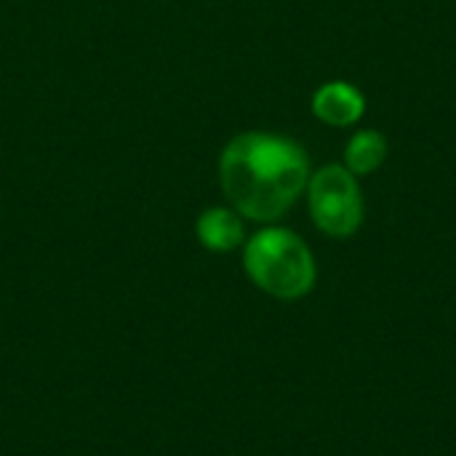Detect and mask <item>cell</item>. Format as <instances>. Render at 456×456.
<instances>
[{
  "instance_id": "6da1fadb",
  "label": "cell",
  "mask_w": 456,
  "mask_h": 456,
  "mask_svg": "<svg viewBox=\"0 0 456 456\" xmlns=\"http://www.w3.org/2000/svg\"><path fill=\"white\" fill-rule=\"evenodd\" d=\"M307 182L310 158L283 134L243 131L219 155V184L230 208L254 222H278L307 192Z\"/></svg>"
},
{
  "instance_id": "7a4b0ae2",
  "label": "cell",
  "mask_w": 456,
  "mask_h": 456,
  "mask_svg": "<svg viewBox=\"0 0 456 456\" xmlns=\"http://www.w3.org/2000/svg\"><path fill=\"white\" fill-rule=\"evenodd\" d=\"M248 278L275 299H302L315 286V256L310 246L286 227H265L248 238L243 251Z\"/></svg>"
},
{
  "instance_id": "3957f363",
  "label": "cell",
  "mask_w": 456,
  "mask_h": 456,
  "mask_svg": "<svg viewBox=\"0 0 456 456\" xmlns=\"http://www.w3.org/2000/svg\"><path fill=\"white\" fill-rule=\"evenodd\" d=\"M307 203L315 227L329 238H350L363 224L366 206L358 176L342 163H329L310 174Z\"/></svg>"
},
{
  "instance_id": "277c9868",
  "label": "cell",
  "mask_w": 456,
  "mask_h": 456,
  "mask_svg": "<svg viewBox=\"0 0 456 456\" xmlns=\"http://www.w3.org/2000/svg\"><path fill=\"white\" fill-rule=\"evenodd\" d=\"M313 115L334 128L355 126L366 115V96L358 86L347 80H329L318 86V91L310 99Z\"/></svg>"
},
{
  "instance_id": "5b68a950",
  "label": "cell",
  "mask_w": 456,
  "mask_h": 456,
  "mask_svg": "<svg viewBox=\"0 0 456 456\" xmlns=\"http://www.w3.org/2000/svg\"><path fill=\"white\" fill-rule=\"evenodd\" d=\"M195 232H198V240L203 243V248L216 251V254H227V251L238 248L246 238L240 214L227 206L206 208L195 222Z\"/></svg>"
},
{
  "instance_id": "8992f818",
  "label": "cell",
  "mask_w": 456,
  "mask_h": 456,
  "mask_svg": "<svg viewBox=\"0 0 456 456\" xmlns=\"http://www.w3.org/2000/svg\"><path fill=\"white\" fill-rule=\"evenodd\" d=\"M387 152H390V144H387V136L382 131H377V128H361L347 142V147H345V163L342 166L361 179V176H369V174L379 171L382 163L387 160Z\"/></svg>"
}]
</instances>
